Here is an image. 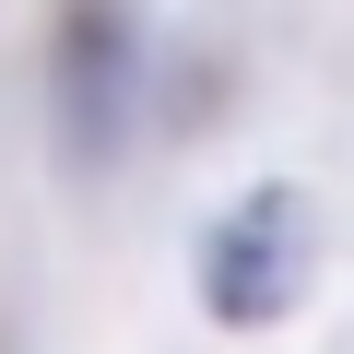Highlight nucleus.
<instances>
[{"instance_id": "1", "label": "nucleus", "mask_w": 354, "mask_h": 354, "mask_svg": "<svg viewBox=\"0 0 354 354\" xmlns=\"http://www.w3.org/2000/svg\"><path fill=\"white\" fill-rule=\"evenodd\" d=\"M295 283H307V201L295 189H248L201 236V307L225 330H260V319L295 307Z\"/></svg>"}]
</instances>
